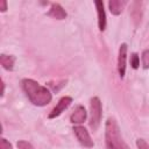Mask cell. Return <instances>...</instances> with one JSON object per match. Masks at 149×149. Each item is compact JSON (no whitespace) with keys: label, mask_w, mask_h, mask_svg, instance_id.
<instances>
[{"label":"cell","mask_w":149,"mask_h":149,"mask_svg":"<svg viewBox=\"0 0 149 149\" xmlns=\"http://www.w3.org/2000/svg\"><path fill=\"white\" fill-rule=\"evenodd\" d=\"M86 116H87V113H86L85 107L81 105H78V106H76V108L72 112V114L70 116V121L74 125H80L86 120Z\"/></svg>","instance_id":"7"},{"label":"cell","mask_w":149,"mask_h":149,"mask_svg":"<svg viewBox=\"0 0 149 149\" xmlns=\"http://www.w3.org/2000/svg\"><path fill=\"white\" fill-rule=\"evenodd\" d=\"M90 128L92 130H97L101 122V115H102V106L101 101L98 97H93L90 101Z\"/></svg>","instance_id":"3"},{"label":"cell","mask_w":149,"mask_h":149,"mask_svg":"<svg viewBox=\"0 0 149 149\" xmlns=\"http://www.w3.org/2000/svg\"><path fill=\"white\" fill-rule=\"evenodd\" d=\"M141 59H142V65L144 69H149V49L144 50L142 52V56H141Z\"/></svg>","instance_id":"12"},{"label":"cell","mask_w":149,"mask_h":149,"mask_svg":"<svg viewBox=\"0 0 149 149\" xmlns=\"http://www.w3.org/2000/svg\"><path fill=\"white\" fill-rule=\"evenodd\" d=\"M130 65H132L133 69H137L139 65H140V57H139V55L135 54V52L130 56Z\"/></svg>","instance_id":"13"},{"label":"cell","mask_w":149,"mask_h":149,"mask_svg":"<svg viewBox=\"0 0 149 149\" xmlns=\"http://www.w3.org/2000/svg\"><path fill=\"white\" fill-rule=\"evenodd\" d=\"M127 50L128 47L126 43H122L119 48V56H118V71L119 76L122 79L126 73V62H127Z\"/></svg>","instance_id":"6"},{"label":"cell","mask_w":149,"mask_h":149,"mask_svg":"<svg viewBox=\"0 0 149 149\" xmlns=\"http://www.w3.org/2000/svg\"><path fill=\"white\" fill-rule=\"evenodd\" d=\"M71 102H72V98H71V97L65 95V97L61 98L59 101L57 102V105H56V106L52 108V111L49 113L48 118H49V119H55V118L59 116V115L71 105Z\"/></svg>","instance_id":"5"},{"label":"cell","mask_w":149,"mask_h":149,"mask_svg":"<svg viewBox=\"0 0 149 149\" xmlns=\"http://www.w3.org/2000/svg\"><path fill=\"white\" fill-rule=\"evenodd\" d=\"M16 146H17L19 149H34V147L31 146V143H29V142H27V141H24V140L17 141Z\"/></svg>","instance_id":"14"},{"label":"cell","mask_w":149,"mask_h":149,"mask_svg":"<svg viewBox=\"0 0 149 149\" xmlns=\"http://www.w3.org/2000/svg\"><path fill=\"white\" fill-rule=\"evenodd\" d=\"M95 7H97V13H98V27L100 31H104L106 29V13L104 9V2L100 0L95 1Z\"/></svg>","instance_id":"8"},{"label":"cell","mask_w":149,"mask_h":149,"mask_svg":"<svg viewBox=\"0 0 149 149\" xmlns=\"http://www.w3.org/2000/svg\"><path fill=\"white\" fill-rule=\"evenodd\" d=\"M0 149H13V147L5 137H2L0 140Z\"/></svg>","instance_id":"16"},{"label":"cell","mask_w":149,"mask_h":149,"mask_svg":"<svg viewBox=\"0 0 149 149\" xmlns=\"http://www.w3.org/2000/svg\"><path fill=\"white\" fill-rule=\"evenodd\" d=\"M73 133H74L77 140L79 141V143L81 146H84L86 148H92L94 146L93 140L90 136V133L83 126H74L73 127Z\"/></svg>","instance_id":"4"},{"label":"cell","mask_w":149,"mask_h":149,"mask_svg":"<svg viewBox=\"0 0 149 149\" xmlns=\"http://www.w3.org/2000/svg\"><path fill=\"white\" fill-rule=\"evenodd\" d=\"M21 86L23 92L30 100V102L34 104L35 106H45L52 99L51 92L45 86L40 85L34 79H29V78L22 79Z\"/></svg>","instance_id":"1"},{"label":"cell","mask_w":149,"mask_h":149,"mask_svg":"<svg viewBox=\"0 0 149 149\" xmlns=\"http://www.w3.org/2000/svg\"><path fill=\"white\" fill-rule=\"evenodd\" d=\"M0 9H1V12H2V13L7 10V2H6L5 0L0 1Z\"/></svg>","instance_id":"17"},{"label":"cell","mask_w":149,"mask_h":149,"mask_svg":"<svg viewBox=\"0 0 149 149\" xmlns=\"http://www.w3.org/2000/svg\"><path fill=\"white\" fill-rule=\"evenodd\" d=\"M3 93H5V83L1 80V97H3Z\"/></svg>","instance_id":"18"},{"label":"cell","mask_w":149,"mask_h":149,"mask_svg":"<svg viewBox=\"0 0 149 149\" xmlns=\"http://www.w3.org/2000/svg\"><path fill=\"white\" fill-rule=\"evenodd\" d=\"M127 5V1H121V0H111L108 2L109 10L113 15H119L123 10V7Z\"/></svg>","instance_id":"10"},{"label":"cell","mask_w":149,"mask_h":149,"mask_svg":"<svg viewBox=\"0 0 149 149\" xmlns=\"http://www.w3.org/2000/svg\"><path fill=\"white\" fill-rule=\"evenodd\" d=\"M105 142L107 149H129L123 141L120 128L114 118H108L105 125Z\"/></svg>","instance_id":"2"},{"label":"cell","mask_w":149,"mask_h":149,"mask_svg":"<svg viewBox=\"0 0 149 149\" xmlns=\"http://www.w3.org/2000/svg\"><path fill=\"white\" fill-rule=\"evenodd\" d=\"M136 146H137L139 149H149V144H148L147 141L143 140V139H139V140L136 141Z\"/></svg>","instance_id":"15"},{"label":"cell","mask_w":149,"mask_h":149,"mask_svg":"<svg viewBox=\"0 0 149 149\" xmlns=\"http://www.w3.org/2000/svg\"><path fill=\"white\" fill-rule=\"evenodd\" d=\"M0 63H1V65H2L3 69H6L8 71H12L14 69L15 57L12 56V55H5V54H2L0 56Z\"/></svg>","instance_id":"11"},{"label":"cell","mask_w":149,"mask_h":149,"mask_svg":"<svg viewBox=\"0 0 149 149\" xmlns=\"http://www.w3.org/2000/svg\"><path fill=\"white\" fill-rule=\"evenodd\" d=\"M47 15L56 20H64L66 17V12L63 9V7L59 3H52Z\"/></svg>","instance_id":"9"}]
</instances>
